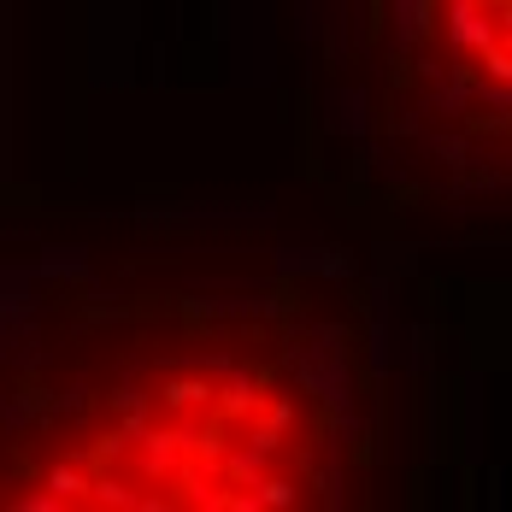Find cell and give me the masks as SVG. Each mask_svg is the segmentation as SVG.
Wrapping results in <instances>:
<instances>
[{
  "instance_id": "obj_1",
  "label": "cell",
  "mask_w": 512,
  "mask_h": 512,
  "mask_svg": "<svg viewBox=\"0 0 512 512\" xmlns=\"http://www.w3.org/2000/svg\"><path fill=\"white\" fill-rule=\"evenodd\" d=\"M371 401L354 307L307 277L59 301L0 359V512L336 507Z\"/></svg>"
},
{
  "instance_id": "obj_2",
  "label": "cell",
  "mask_w": 512,
  "mask_h": 512,
  "mask_svg": "<svg viewBox=\"0 0 512 512\" xmlns=\"http://www.w3.org/2000/svg\"><path fill=\"white\" fill-rule=\"evenodd\" d=\"M395 130H424L430 165L507 154V0H395L389 48Z\"/></svg>"
}]
</instances>
